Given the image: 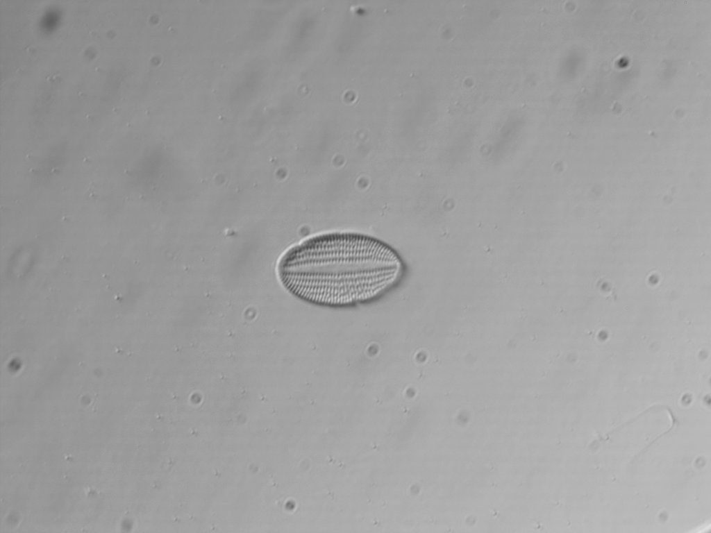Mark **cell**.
Returning <instances> with one entry per match:
<instances>
[{"label": "cell", "mask_w": 711, "mask_h": 533, "mask_svg": "<svg viewBox=\"0 0 711 533\" xmlns=\"http://www.w3.org/2000/svg\"><path fill=\"white\" fill-rule=\"evenodd\" d=\"M396 251L375 238L334 232L308 239L289 251L278 266L286 289L303 300L346 305L371 300L399 279Z\"/></svg>", "instance_id": "1"}]
</instances>
